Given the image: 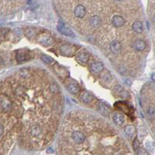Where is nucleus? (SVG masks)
<instances>
[{
	"mask_svg": "<svg viewBox=\"0 0 155 155\" xmlns=\"http://www.w3.org/2000/svg\"><path fill=\"white\" fill-rule=\"evenodd\" d=\"M68 91L71 94H76L78 92V86L76 83H71L68 85Z\"/></svg>",
	"mask_w": 155,
	"mask_h": 155,
	"instance_id": "f8f14e48",
	"label": "nucleus"
},
{
	"mask_svg": "<svg viewBox=\"0 0 155 155\" xmlns=\"http://www.w3.org/2000/svg\"><path fill=\"white\" fill-rule=\"evenodd\" d=\"M77 59L80 61V62H82V63H85L88 61V56L87 54L85 53H80L78 56H77Z\"/></svg>",
	"mask_w": 155,
	"mask_h": 155,
	"instance_id": "4468645a",
	"label": "nucleus"
},
{
	"mask_svg": "<svg viewBox=\"0 0 155 155\" xmlns=\"http://www.w3.org/2000/svg\"><path fill=\"white\" fill-rule=\"evenodd\" d=\"M40 42L42 44H44V45H48V44H51V43L53 42V40L51 37H43L42 40L40 41Z\"/></svg>",
	"mask_w": 155,
	"mask_h": 155,
	"instance_id": "a211bd4d",
	"label": "nucleus"
},
{
	"mask_svg": "<svg viewBox=\"0 0 155 155\" xmlns=\"http://www.w3.org/2000/svg\"><path fill=\"white\" fill-rule=\"evenodd\" d=\"M82 99L83 100V102H85V103H88V102H90L92 100V96L90 94V93H84L83 95H82Z\"/></svg>",
	"mask_w": 155,
	"mask_h": 155,
	"instance_id": "2eb2a0df",
	"label": "nucleus"
},
{
	"mask_svg": "<svg viewBox=\"0 0 155 155\" xmlns=\"http://www.w3.org/2000/svg\"><path fill=\"white\" fill-rule=\"evenodd\" d=\"M112 23L116 27H121L125 24V19L119 15H116L112 18Z\"/></svg>",
	"mask_w": 155,
	"mask_h": 155,
	"instance_id": "7ed1b4c3",
	"label": "nucleus"
},
{
	"mask_svg": "<svg viewBox=\"0 0 155 155\" xmlns=\"http://www.w3.org/2000/svg\"><path fill=\"white\" fill-rule=\"evenodd\" d=\"M47 152L48 154H49V153H51V154H52V153H53V150H52L51 148H49V149L47 150Z\"/></svg>",
	"mask_w": 155,
	"mask_h": 155,
	"instance_id": "b1692460",
	"label": "nucleus"
},
{
	"mask_svg": "<svg viewBox=\"0 0 155 155\" xmlns=\"http://www.w3.org/2000/svg\"><path fill=\"white\" fill-rule=\"evenodd\" d=\"M113 122L116 124V125H121L124 123V116L120 114V113H115L113 115Z\"/></svg>",
	"mask_w": 155,
	"mask_h": 155,
	"instance_id": "6e6552de",
	"label": "nucleus"
},
{
	"mask_svg": "<svg viewBox=\"0 0 155 155\" xmlns=\"http://www.w3.org/2000/svg\"><path fill=\"white\" fill-rule=\"evenodd\" d=\"M16 59H17V61H24V60L26 59V56H25V54H23L22 52H19L18 54L16 55Z\"/></svg>",
	"mask_w": 155,
	"mask_h": 155,
	"instance_id": "aec40b11",
	"label": "nucleus"
},
{
	"mask_svg": "<svg viewBox=\"0 0 155 155\" xmlns=\"http://www.w3.org/2000/svg\"><path fill=\"white\" fill-rule=\"evenodd\" d=\"M133 148H134V150H136L137 151L140 149V143H139V141L136 138L134 141H133Z\"/></svg>",
	"mask_w": 155,
	"mask_h": 155,
	"instance_id": "412c9836",
	"label": "nucleus"
},
{
	"mask_svg": "<svg viewBox=\"0 0 155 155\" xmlns=\"http://www.w3.org/2000/svg\"><path fill=\"white\" fill-rule=\"evenodd\" d=\"M135 131H136V128L133 125H128L125 128V133L129 137H132L135 133Z\"/></svg>",
	"mask_w": 155,
	"mask_h": 155,
	"instance_id": "9b49d317",
	"label": "nucleus"
},
{
	"mask_svg": "<svg viewBox=\"0 0 155 155\" xmlns=\"http://www.w3.org/2000/svg\"><path fill=\"white\" fill-rule=\"evenodd\" d=\"M109 47L110 51L112 53H113V54H118L121 51V49H122L121 43L119 42V41H112V42L109 43Z\"/></svg>",
	"mask_w": 155,
	"mask_h": 155,
	"instance_id": "20e7f679",
	"label": "nucleus"
},
{
	"mask_svg": "<svg viewBox=\"0 0 155 155\" xmlns=\"http://www.w3.org/2000/svg\"><path fill=\"white\" fill-rule=\"evenodd\" d=\"M134 47L137 51H142L146 48V43L143 40H137L134 43Z\"/></svg>",
	"mask_w": 155,
	"mask_h": 155,
	"instance_id": "9d476101",
	"label": "nucleus"
},
{
	"mask_svg": "<svg viewBox=\"0 0 155 155\" xmlns=\"http://www.w3.org/2000/svg\"><path fill=\"white\" fill-rule=\"evenodd\" d=\"M115 91H116L117 92H119V93H121L122 92H123L124 90H123V88L121 86V85H116L115 86Z\"/></svg>",
	"mask_w": 155,
	"mask_h": 155,
	"instance_id": "5701e85b",
	"label": "nucleus"
},
{
	"mask_svg": "<svg viewBox=\"0 0 155 155\" xmlns=\"http://www.w3.org/2000/svg\"><path fill=\"white\" fill-rule=\"evenodd\" d=\"M41 129L38 126H33L31 127V134L33 136L37 137L41 134Z\"/></svg>",
	"mask_w": 155,
	"mask_h": 155,
	"instance_id": "ddd939ff",
	"label": "nucleus"
},
{
	"mask_svg": "<svg viewBox=\"0 0 155 155\" xmlns=\"http://www.w3.org/2000/svg\"><path fill=\"white\" fill-rule=\"evenodd\" d=\"M2 133H3V126L1 125V135H2Z\"/></svg>",
	"mask_w": 155,
	"mask_h": 155,
	"instance_id": "a878e982",
	"label": "nucleus"
},
{
	"mask_svg": "<svg viewBox=\"0 0 155 155\" xmlns=\"http://www.w3.org/2000/svg\"><path fill=\"white\" fill-rule=\"evenodd\" d=\"M91 69L95 73H99L104 69V65L101 62H96L91 64Z\"/></svg>",
	"mask_w": 155,
	"mask_h": 155,
	"instance_id": "1a4fd4ad",
	"label": "nucleus"
},
{
	"mask_svg": "<svg viewBox=\"0 0 155 155\" xmlns=\"http://www.w3.org/2000/svg\"><path fill=\"white\" fill-rule=\"evenodd\" d=\"M89 23L90 25L93 27V28H97L99 27L101 24V19L99 16L95 15L93 16H92L89 19Z\"/></svg>",
	"mask_w": 155,
	"mask_h": 155,
	"instance_id": "423d86ee",
	"label": "nucleus"
},
{
	"mask_svg": "<svg viewBox=\"0 0 155 155\" xmlns=\"http://www.w3.org/2000/svg\"><path fill=\"white\" fill-rule=\"evenodd\" d=\"M71 137L73 139V141H74L77 143H82L85 141V134L81 132V131H74L72 133Z\"/></svg>",
	"mask_w": 155,
	"mask_h": 155,
	"instance_id": "f257e3e1",
	"label": "nucleus"
},
{
	"mask_svg": "<svg viewBox=\"0 0 155 155\" xmlns=\"http://www.w3.org/2000/svg\"><path fill=\"white\" fill-rule=\"evenodd\" d=\"M74 14L78 19H82L86 15V9L84 6L78 5L74 9Z\"/></svg>",
	"mask_w": 155,
	"mask_h": 155,
	"instance_id": "f03ea898",
	"label": "nucleus"
},
{
	"mask_svg": "<svg viewBox=\"0 0 155 155\" xmlns=\"http://www.w3.org/2000/svg\"><path fill=\"white\" fill-rule=\"evenodd\" d=\"M147 116L150 119H154L155 118V109L154 107H150L147 109Z\"/></svg>",
	"mask_w": 155,
	"mask_h": 155,
	"instance_id": "f3484780",
	"label": "nucleus"
},
{
	"mask_svg": "<svg viewBox=\"0 0 155 155\" xmlns=\"http://www.w3.org/2000/svg\"><path fill=\"white\" fill-rule=\"evenodd\" d=\"M137 155H148L147 151L145 149L143 148H140L137 151Z\"/></svg>",
	"mask_w": 155,
	"mask_h": 155,
	"instance_id": "4be33fe9",
	"label": "nucleus"
},
{
	"mask_svg": "<svg viewBox=\"0 0 155 155\" xmlns=\"http://www.w3.org/2000/svg\"><path fill=\"white\" fill-rule=\"evenodd\" d=\"M133 30L137 33H141L143 31V25L141 21H135L132 25Z\"/></svg>",
	"mask_w": 155,
	"mask_h": 155,
	"instance_id": "0eeeda50",
	"label": "nucleus"
},
{
	"mask_svg": "<svg viewBox=\"0 0 155 155\" xmlns=\"http://www.w3.org/2000/svg\"><path fill=\"white\" fill-rule=\"evenodd\" d=\"M50 89L51 91L53 92V93H56L58 92V87H57V85L56 83H51V86H50Z\"/></svg>",
	"mask_w": 155,
	"mask_h": 155,
	"instance_id": "6ab92c4d",
	"label": "nucleus"
},
{
	"mask_svg": "<svg viewBox=\"0 0 155 155\" xmlns=\"http://www.w3.org/2000/svg\"><path fill=\"white\" fill-rule=\"evenodd\" d=\"M151 78H152L153 81H154L155 82V74H153L151 75Z\"/></svg>",
	"mask_w": 155,
	"mask_h": 155,
	"instance_id": "393cba45",
	"label": "nucleus"
},
{
	"mask_svg": "<svg viewBox=\"0 0 155 155\" xmlns=\"http://www.w3.org/2000/svg\"><path fill=\"white\" fill-rule=\"evenodd\" d=\"M57 29L60 31V33H61L62 34H64V35H65V36L71 37H74V33L70 29L65 27L64 26L58 25V26H57Z\"/></svg>",
	"mask_w": 155,
	"mask_h": 155,
	"instance_id": "39448f33",
	"label": "nucleus"
},
{
	"mask_svg": "<svg viewBox=\"0 0 155 155\" xmlns=\"http://www.w3.org/2000/svg\"><path fill=\"white\" fill-rule=\"evenodd\" d=\"M153 21H154V23H155V14L153 16Z\"/></svg>",
	"mask_w": 155,
	"mask_h": 155,
	"instance_id": "bb28decb",
	"label": "nucleus"
},
{
	"mask_svg": "<svg viewBox=\"0 0 155 155\" xmlns=\"http://www.w3.org/2000/svg\"><path fill=\"white\" fill-rule=\"evenodd\" d=\"M41 59H42L43 61H45L46 63L47 64H51L54 61V58L48 56V55H46V54H43L41 56Z\"/></svg>",
	"mask_w": 155,
	"mask_h": 155,
	"instance_id": "dca6fc26",
	"label": "nucleus"
}]
</instances>
